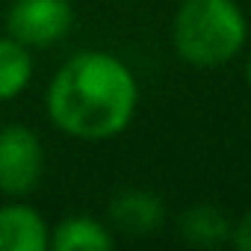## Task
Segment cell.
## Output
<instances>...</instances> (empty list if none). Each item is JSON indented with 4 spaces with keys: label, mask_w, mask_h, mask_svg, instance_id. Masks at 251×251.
<instances>
[{
    "label": "cell",
    "mask_w": 251,
    "mask_h": 251,
    "mask_svg": "<svg viewBox=\"0 0 251 251\" xmlns=\"http://www.w3.org/2000/svg\"><path fill=\"white\" fill-rule=\"evenodd\" d=\"M48 242L50 225L36 207L21 198L0 207V251H48Z\"/></svg>",
    "instance_id": "5b68a950"
},
{
    "label": "cell",
    "mask_w": 251,
    "mask_h": 251,
    "mask_svg": "<svg viewBox=\"0 0 251 251\" xmlns=\"http://www.w3.org/2000/svg\"><path fill=\"white\" fill-rule=\"evenodd\" d=\"M139 86L127 62L106 50L71 53L48 83L45 109L50 124L80 142H106L130 127Z\"/></svg>",
    "instance_id": "6da1fadb"
},
{
    "label": "cell",
    "mask_w": 251,
    "mask_h": 251,
    "mask_svg": "<svg viewBox=\"0 0 251 251\" xmlns=\"http://www.w3.org/2000/svg\"><path fill=\"white\" fill-rule=\"evenodd\" d=\"M248 39V21L236 0H180L172 42L192 68L227 65Z\"/></svg>",
    "instance_id": "7a4b0ae2"
},
{
    "label": "cell",
    "mask_w": 251,
    "mask_h": 251,
    "mask_svg": "<svg viewBox=\"0 0 251 251\" xmlns=\"http://www.w3.org/2000/svg\"><path fill=\"white\" fill-rule=\"evenodd\" d=\"M177 230H180V236L189 245L216 248V245H222V242L230 239L233 225L227 222V216L216 204H195V207H189V210L180 213Z\"/></svg>",
    "instance_id": "9c48e42d"
},
{
    "label": "cell",
    "mask_w": 251,
    "mask_h": 251,
    "mask_svg": "<svg viewBox=\"0 0 251 251\" xmlns=\"http://www.w3.org/2000/svg\"><path fill=\"white\" fill-rule=\"evenodd\" d=\"M230 239L239 251H251V213H245L239 219V225L230 230Z\"/></svg>",
    "instance_id": "30bf717a"
},
{
    "label": "cell",
    "mask_w": 251,
    "mask_h": 251,
    "mask_svg": "<svg viewBox=\"0 0 251 251\" xmlns=\"http://www.w3.org/2000/svg\"><path fill=\"white\" fill-rule=\"evenodd\" d=\"M115 245L112 230L98 222L95 216H65L50 227V242L48 248L53 251H106Z\"/></svg>",
    "instance_id": "52a82bcc"
},
{
    "label": "cell",
    "mask_w": 251,
    "mask_h": 251,
    "mask_svg": "<svg viewBox=\"0 0 251 251\" xmlns=\"http://www.w3.org/2000/svg\"><path fill=\"white\" fill-rule=\"evenodd\" d=\"M245 83H248V89H251V56H248V62H245Z\"/></svg>",
    "instance_id": "8fae6325"
},
{
    "label": "cell",
    "mask_w": 251,
    "mask_h": 251,
    "mask_svg": "<svg viewBox=\"0 0 251 251\" xmlns=\"http://www.w3.org/2000/svg\"><path fill=\"white\" fill-rule=\"evenodd\" d=\"M166 219V204L148 189H124L109 201V222L115 230L130 236L154 233Z\"/></svg>",
    "instance_id": "8992f818"
},
{
    "label": "cell",
    "mask_w": 251,
    "mask_h": 251,
    "mask_svg": "<svg viewBox=\"0 0 251 251\" xmlns=\"http://www.w3.org/2000/svg\"><path fill=\"white\" fill-rule=\"evenodd\" d=\"M45 175V145L27 124L0 127V192L6 198H27L39 189Z\"/></svg>",
    "instance_id": "3957f363"
},
{
    "label": "cell",
    "mask_w": 251,
    "mask_h": 251,
    "mask_svg": "<svg viewBox=\"0 0 251 251\" xmlns=\"http://www.w3.org/2000/svg\"><path fill=\"white\" fill-rule=\"evenodd\" d=\"M36 74L33 50L12 36H0V100L21 98Z\"/></svg>",
    "instance_id": "ba28073f"
},
{
    "label": "cell",
    "mask_w": 251,
    "mask_h": 251,
    "mask_svg": "<svg viewBox=\"0 0 251 251\" xmlns=\"http://www.w3.org/2000/svg\"><path fill=\"white\" fill-rule=\"evenodd\" d=\"M3 24L6 36L18 39L30 50H48L71 33L74 6L71 0H12Z\"/></svg>",
    "instance_id": "277c9868"
}]
</instances>
